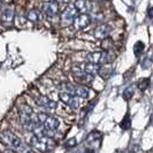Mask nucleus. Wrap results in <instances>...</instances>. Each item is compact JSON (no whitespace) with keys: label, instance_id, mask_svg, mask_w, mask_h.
Here are the masks:
<instances>
[{"label":"nucleus","instance_id":"1","mask_svg":"<svg viewBox=\"0 0 153 153\" xmlns=\"http://www.w3.org/2000/svg\"><path fill=\"white\" fill-rule=\"evenodd\" d=\"M0 142L16 153H33L30 145L23 143L20 137L9 130H5L0 134Z\"/></svg>","mask_w":153,"mask_h":153},{"label":"nucleus","instance_id":"2","mask_svg":"<svg viewBox=\"0 0 153 153\" xmlns=\"http://www.w3.org/2000/svg\"><path fill=\"white\" fill-rule=\"evenodd\" d=\"M37 116V120L38 122L43 126V128L45 129L46 136L47 137L53 138L55 131L58 130L59 126H60V121L53 116V115L46 114V113H39V114H36Z\"/></svg>","mask_w":153,"mask_h":153},{"label":"nucleus","instance_id":"3","mask_svg":"<svg viewBox=\"0 0 153 153\" xmlns=\"http://www.w3.org/2000/svg\"><path fill=\"white\" fill-rule=\"evenodd\" d=\"M55 140L47 136H32L30 138V146L36 151L42 153H47L55 147Z\"/></svg>","mask_w":153,"mask_h":153},{"label":"nucleus","instance_id":"4","mask_svg":"<svg viewBox=\"0 0 153 153\" xmlns=\"http://www.w3.org/2000/svg\"><path fill=\"white\" fill-rule=\"evenodd\" d=\"M115 55L109 53L107 51H102V52H92L86 55V61L96 63V65H107L114 60Z\"/></svg>","mask_w":153,"mask_h":153},{"label":"nucleus","instance_id":"5","mask_svg":"<svg viewBox=\"0 0 153 153\" xmlns=\"http://www.w3.org/2000/svg\"><path fill=\"white\" fill-rule=\"evenodd\" d=\"M78 15V10H77L74 4L73 5H68L67 8L62 12L61 14V22L63 27H68L70 24L74 23V20L76 19V16Z\"/></svg>","mask_w":153,"mask_h":153},{"label":"nucleus","instance_id":"6","mask_svg":"<svg viewBox=\"0 0 153 153\" xmlns=\"http://www.w3.org/2000/svg\"><path fill=\"white\" fill-rule=\"evenodd\" d=\"M14 15H15L14 7L13 6H5L1 9V13H0L1 23L4 25H12L13 21H14Z\"/></svg>","mask_w":153,"mask_h":153},{"label":"nucleus","instance_id":"7","mask_svg":"<svg viewBox=\"0 0 153 153\" xmlns=\"http://www.w3.org/2000/svg\"><path fill=\"white\" fill-rule=\"evenodd\" d=\"M59 98L63 104H66L70 108H78L79 107V98H77L75 96H71L66 92H60L59 93Z\"/></svg>","mask_w":153,"mask_h":153},{"label":"nucleus","instance_id":"8","mask_svg":"<svg viewBox=\"0 0 153 153\" xmlns=\"http://www.w3.org/2000/svg\"><path fill=\"white\" fill-rule=\"evenodd\" d=\"M74 77L81 85H90L93 82V76L84 73L82 69H74Z\"/></svg>","mask_w":153,"mask_h":153},{"label":"nucleus","instance_id":"9","mask_svg":"<svg viewBox=\"0 0 153 153\" xmlns=\"http://www.w3.org/2000/svg\"><path fill=\"white\" fill-rule=\"evenodd\" d=\"M35 102L37 104V106L43 108H47V109H55L58 107V102L54 100L50 99L46 96H38L35 98Z\"/></svg>","mask_w":153,"mask_h":153},{"label":"nucleus","instance_id":"10","mask_svg":"<svg viewBox=\"0 0 153 153\" xmlns=\"http://www.w3.org/2000/svg\"><path fill=\"white\" fill-rule=\"evenodd\" d=\"M112 27L109 25V24H106V23H104V24H100L98 25L96 29H94V37L97 39H104L107 38L108 36H109V33L112 32Z\"/></svg>","mask_w":153,"mask_h":153},{"label":"nucleus","instance_id":"11","mask_svg":"<svg viewBox=\"0 0 153 153\" xmlns=\"http://www.w3.org/2000/svg\"><path fill=\"white\" fill-rule=\"evenodd\" d=\"M90 23H91V16L89 15L88 13L86 14H79L74 20V25H75V28L78 29V30L84 29L85 27H88Z\"/></svg>","mask_w":153,"mask_h":153},{"label":"nucleus","instance_id":"12","mask_svg":"<svg viewBox=\"0 0 153 153\" xmlns=\"http://www.w3.org/2000/svg\"><path fill=\"white\" fill-rule=\"evenodd\" d=\"M101 138H102V136H101V134H100L99 131H92V132L89 134V136L86 137V144L91 149L99 147Z\"/></svg>","mask_w":153,"mask_h":153},{"label":"nucleus","instance_id":"13","mask_svg":"<svg viewBox=\"0 0 153 153\" xmlns=\"http://www.w3.org/2000/svg\"><path fill=\"white\" fill-rule=\"evenodd\" d=\"M59 10V5L55 1H45L43 4V12L47 16H54Z\"/></svg>","mask_w":153,"mask_h":153},{"label":"nucleus","instance_id":"14","mask_svg":"<svg viewBox=\"0 0 153 153\" xmlns=\"http://www.w3.org/2000/svg\"><path fill=\"white\" fill-rule=\"evenodd\" d=\"M113 71H114L113 67H112L109 63H107V65H102V66H100L99 71H98V75L102 77L104 79H108L109 77L113 75Z\"/></svg>","mask_w":153,"mask_h":153},{"label":"nucleus","instance_id":"15","mask_svg":"<svg viewBox=\"0 0 153 153\" xmlns=\"http://www.w3.org/2000/svg\"><path fill=\"white\" fill-rule=\"evenodd\" d=\"M99 68H100L99 65L91 63V62H86L84 65H82V70L84 73H86V74H89V75H92V76L96 75V74H98Z\"/></svg>","mask_w":153,"mask_h":153},{"label":"nucleus","instance_id":"16","mask_svg":"<svg viewBox=\"0 0 153 153\" xmlns=\"http://www.w3.org/2000/svg\"><path fill=\"white\" fill-rule=\"evenodd\" d=\"M74 6L78 12H82V14H86V12H89L91 8V5L88 0H76Z\"/></svg>","mask_w":153,"mask_h":153},{"label":"nucleus","instance_id":"17","mask_svg":"<svg viewBox=\"0 0 153 153\" xmlns=\"http://www.w3.org/2000/svg\"><path fill=\"white\" fill-rule=\"evenodd\" d=\"M89 89L84 85H75V90H74V96L77 98H88L89 97Z\"/></svg>","mask_w":153,"mask_h":153},{"label":"nucleus","instance_id":"18","mask_svg":"<svg viewBox=\"0 0 153 153\" xmlns=\"http://www.w3.org/2000/svg\"><path fill=\"white\" fill-rule=\"evenodd\" d=\"M39 12L37 9H31L30 12L28 13V15H27V19H28V21H30L32 23H36L39 21Z\"/></svg>","mask_w":153,"mask_h":153},{"label":"nucleus","instance_id":"19","mask_svg":"<svg viewBox=\"0 0 153 153\" xmlns=\"http://www.w3.org/2000/svg\"><path fill=\"white\" fill-rule=\"evenodd\" d=\"M144 48H145L144 43H143V42H137V43L134 45V53H135V55H136L137 58H139V56L143 54V52H144Z\"/></svg>","mask_w":153,"mask_h":153},{"label":"nucleus","instance_id":"20","mask_svg":"<svg viewBox=\"0 0 153 153\" xmlns=\"http://www.w3.org/2000/svg\"><path fill=\"white\" fill-rule=\"evenodd\" d=\"M150 83H151L150 78H147V77H145V78H140V79L138 81L137 86H138V89H139V90L145 91L146 89L150 86Z\"/></svg>","mask_w":153,"mask_h":153},{"label":"nucleus","instance_id":"21","mask_svg":"<svg viewBox=\"0 0 153 153\" xmlns=\"http://www.w3.org/2000/svg\"><path fill=\"white\" fill-rule=\"evenodd\" d=\"M120 126H121V128H122V129H124V130H128V129L130 128L131 120H130V116H129V114H126V116L123 117V120L121 121V123H120Z\"/></svg>","mask_w":153,"mask_h":153},{"label":"nucleus","instance_id":"22","mask_svg":"<svg viewBox=\"0 0 153 153\" xmlns=\"http://www.w3.org/2000/svg\"><path fill=\"white\" fill-rule=\"evenodd\" d=\"M151 54H152V52H150V53L147 54L145 58L143 59V61H142V68H144V69L149 68V66L153 62V60L151 59Z\"/></svg>","mask_w":153,"mask_h":153},{"label":"nucleus","instance_id":"23","mask_svg":"<svg viewBox=\"0 0 153 153\" xmlns=\"http://www.w3.org/2000/svg\"><path fill=\"white\" fill-rule=\"evenodd\" d=\"M134 92H135V89H134V86H129V88H127L124 92H123V98L126 100H129L134 96Z\"/></svg>","mask_w":153,"mask_h":153},{"label":"nucleus","instance_id":"24","mask_svg":"<svg viewBox=\"0 0 153 153\" xmlns=\"http://www.w3.org/2000/svg\"><path fill=\"white\" fill-rule=\"evenodd\" d=\"M77 145V140L76 138H70V139H68L67 142H66V144H65V146L67 147V149H71V147H75V146Z\"/></svg>","mask_w":153,"mask_h":153},{"label":"nucleus","instance_id":"25","mask_svg":"<svg viewBox=\"0 0 153 153\" xmlns=\"http://www.w3.org/2000/svg\"><path fill=\"white\" fill-rule=\"evenodd\" d=\"M112 42H111V39H104V42H102V48L106 51V50H109V48H112Z\"/></svg>","mask_w":153,"mask_h":153},{"label":"nucleus","instance_id":"26","mask_svg":"<svg viewBox=\"0 0 153 153\" xmlns=\"http://www.w3.org/2000/svg\"><path fill=\"white\" fill-rule=\"evenodd\" d=\"M147 16H149L150 19H153V6L152 5H150L149 8H147Z\"/></svg>","mask_w":153,"mask_h":153},{"label":"nucleus","instance_id":"27","mask_svg":"<svg viewBox=\"0 0 153 153\" xmlns=\"http://www.w3.org/2000/svg\"><path fill=\"white\" fill-rule=\"evenodd\" d=\"M54 1H55L56 4H58V2H61V4H66V2H69L70 0H54Z\"/></svg>","mask_w":153,"mask_h":153},{"label":"nucleus","instance_id":"28","mask_svg":"<svg viewBox=\"0 0 153 153\" xmlns=\"http://www.w3.org/2000/svg\"><path fill=\"white\" fill-rule=\"evenodd\" d=\"M2 153H16L15 151H13V150H10V149H8V150H4Z\"/></svg>","mask_w":153,"mask_h":153},{"label":"nucleus","instance_id":"29","mask_svg":"<svg viewBox=\"0 0 153 153\" xmlns=\"http://www.w3.org/2000/svg\"><path fill=\"white\" fill-rule=\"evenodd\" d=\"M97 1H102V0H97Z\"/></svg>","mask_w":153,"mask_h":153},{"label":"nucleus","instance_id":"30","mask_svg":"<svg viewBox=\"0 0 153 153\" xmlns=\"http://www.w3.org/2000/svg\"><path fill=\"white\" fill-rule=\"evenodd\" d=\"M151 52H152V53H153V50H152V51H151Z\"/></svg>","mask_w":153,"mask_h":153},{"label":"nucleus","instance_id":"31","mask_svg":"<svg viewBox=\"0 0 153 153\" xmlns=\"http://www.w3.org/2000/svg\"><path fill=\"white\" fill-rule=\"evenodd\" d=\"M128 153H132V152H128Z\"/></svg>","mask_w":153,"mask_h":153}]
</instances>
